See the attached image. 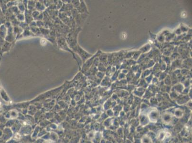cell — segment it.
Segmentation results:
<instances>
[{"label": "cell", "instance_id": "1", "mask_svg": "<svg viewBox=\"0 0 192 143\" xmlns=\"http://www.w3.org/2000/svg\"><path fill=\"white\" fill-rule=\"evenodd\" d=\"M171 136V134L169 131L164 130L159 132L157 135V138L160 141H163L169 138Z\"/></svg>", "mask_w": 192, "mask_h": 143}, {"label": "cell", "instance_id": "2", "mask_svg": "<svg viewBox=\"0 0 192 143\" xmlns=\"http://www.w3.org/2000/svg\"><path fill=\"white\" fill-rule=\"evenodd\" d=\"M149 120L151 122H156L159 118L158 113L155 111H151L148 115Z\"/></svg>", "mask_w": 192, "mask_h": 143}, {"label": "cell", "instance_id": "3", "mask_svg": "<svg viewBox=\"0 0 192 143\" xmlns=\"http://www.w3.org/2000/svg\"><path fill=\"white\" fill-rule=\"evenodd\" d=\"M173 117L172 114H165L162 117V120L164 123L168 125L170 124L173 120Z\"/></svg>", "mask_w": 192, "mask_h": 143}, {"label": "cell", "instance_id": "4", "mask_svg": "<svg viewBox=\"0 0 192 143\" xmlns=\"http://www.w3.org/2000/svg\"><path fill=\"white\" fill-rule=\"evenodd\" d=\"M143 143H152V140L148 136H145L142 139Z\"/></svg>", "mask_w": 192, "mask_h": 143}]
</instances>
